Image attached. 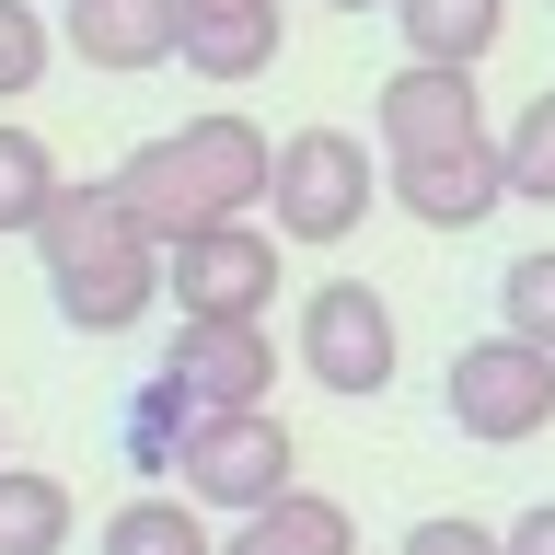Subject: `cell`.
<instances>
[{
    "mask_svg": "<svg viewBox=\"0 0 555 555\" xmlns=\"http://www.w3.org/2000/svg\"><path fill=\"white\" fill-rule=\"evenodd\" d=\"M267 173H278V139L255 128V116H232V104H208V116H185V128L139 139L104 185H116L128 220L173 255V243L220 232V220H255V208H267Z\"/></svg>",
    "mask_w": 555,
    "mask_h": 555,
    "instance_id": "obj_1",
    "label": "cell"
},
{
    "mask_svg": "<svg viewBox=\"0 0 555 555\" xmlns=\"http://www.w3.org/2000/svg\"><path fill=\"white\" fill-rule=\"evenodd\" d=\"M35 255H47V301L69 336H128L163 301V243L128 220L116 185H59V208L35 220Z\"/></svg>",
    "mask_w": 555,
    "mask_h": 555,
    "instance_id": "obj_2",
    "label": "cell"
},
{
    "mask_svg": "<svg viewBox=\"0 0 555 555\" xmlns=\"http://www.w3.org/2000/svg\"><path fill=\"white\" fill-rule=\"evenodd\" d=\"M371 197H382V163H371L347 128H289V139H278L267 220H278L289 243H347L359 220H371Z\"/></svg>",
    "mask_w": 555,
    "mask_h": 555,
    "instance_id": "obj_3",
    "label": "cell"
},
{
    "mask_svg": "<svg viewBox=\"0 0 555 555\" xmlns=\"http://www.w3.org/2000/svg\"><path fill=\"white\" fill-rule=\"evenodd\" d=\"M440 405H451V428L486 440V451L544 440V428H555V359H544V347H520V336H475L440 371Z\"/></svg>",
    "mask_w": 555,
    "mask_h": 555,
    "instance_id": "obj_4",
    "label": "cell"
},
{
    "mask_svg": "<svg viewBox=\"0 0 555 555\" xmlns=\"http://www.w3.org/2000/svg\"><path fill=\"white\" fill-rule=\"evenodd\" d=\"M289 428H278L267 405H243V416H197V440H185V463H173V486L197 498V509H232V520H267L278 498H289Z\"/></svg>",
    "mask_w": 555,
    "mask_h": 555,
    "instance_id": "obj_5",
    "label": "cell"
},
{
    "mask_svg": "<svg viewBox=\"0 0 555 555\" xmlns=\"http://www.w3.org/2000/svg\"><path fill=\"white\" fill-rule=\"evenodd\" d=\"M163 301L185 312V324H255V312L278 301V243L255 232V220H220V232L173 243L163 255Z\"/></svg>",
    "mask_w": 555,
    "mask_h": 555,
    "instance_id": "obj_6",
    "label": "cell"
},
{
    "mask_svg": "<svg viewBox=\"0 0 555 555\" xmlns=\"http://www.w3.org/2000/svg\"><path fill=\"white\" fill-rule=\"evenodd\" d=\"M301 371L324 393H347V405L393 382V301H382L371 278H324L301 301Z\"/></svg>",
    "mask_w": 555,
    "mask_h": 555,
    "instance_id": "obj_7",
    "label": "cell"
},
{
    "mask_svg": "<svg viewBox=\"0 0 555 555\" xmlns=\"http://www.w3.org/2000/svg\"><path fill=\"white\" fill-rule=\"evenodd\" d=\"M371 128H382V173H393V163H440V151H475V139H486V93H475V69L405 59L371 93Z\"/></svg>",
    "mask_w": 555,
    "mask_h": 555,
    "instance_id": "obj_8",
    "label": "cell"
},
{
    "mask_svg": "<svg viewBox=\"0 0 555 555\" xmlns=\"http://www.w3.org/2000/svg\"><path fill=\"white\" fill-rule=\"evenodd\" d=\"M163 371L197 393V416H243V405H267L278 347H267V324H173V359H163Z\"/></svg>",
    "mask_w": 555,
    "mask_h": 555,
    "instance_id": "obj_9",
    "label": "cell"
},
{
    "mask_svg": "<svg viewBox=\"0 0 555 555\" xmlns=\"http://www.w3.org/2000/svg\"><path fill=\"white\" fill-rule=\"evenodd\" d=\"M393 197H405V220H428V232H475L486 208L509 197L498 139H475V151H440V163H393Z\"/></svg>",
    "mask_w": 555,
    "mask_h": 555,
    "instance_id": "obj_10",
    "label": "cell"
},
{
    "mask_svg": "<svg viewBox=\"0 0 555 555\" xmlns=\"http://www.w3.org/2000/svg\"><path fill=\"white\" fill-rule=\"evenodd\" d=\"M59 35L93 69H163L173 59V0H69Z\"/></svg>",
    "mask_w": 555,
    "mask_h": 555,
    "instance_id": "obj_11",
    "label": "cell"
},
{
    "mask_svg": "<svg viewBox=\"0 0 555 555\" xmlns=\"http://www.w3.org/2000/svg\"><path fill=\"white\" fill-rule=\"evenodd\" d=\"M393 24H405V59L428 69H475L498 35H509V0H393Z\"/></svg>",
    "mask_w": 555,
    "mask_h": 555,
    "instance_id": "obj_12",
    "label": "cell"
},
{
    "mask_svg": "<svg viewBox=\"0 0 555 555\" xmlns=\"http://www.w3.org/2000/svg\"><path fill=\"white\" fill-rule=\"evenodd\" d=\"M116 440H128V475H173L185 440H197V393H185L173 371H151L128 393V416H116Z\"/></svg>",
    "mask_w": 555,
    "mask_h": 555,
    "instance_id": "obj_13",
    "label": "cell"
},
{
    "mask_svg": "<svg viewBox=\"0 0 555 555\" xmlns=\"http://www.w3.org/2000/svg\"><path fill=\"white\" fill-rule=\"evenodd\" d=\"M173 59L197 69L208 93H232V81L278 69V0H267V12H232V24H185V35H173Z\"/></svg>",
    "mask_w": 555,
    "mask_h": 555,
    "instance_id": "obj_14",
    "label": "cell"
},
{
    "mask_svg": "<svg viewBox=\"0 0 555 555\" xmlns=\"http://www.w3.org/2000/svg\"><path fill=\"white\" fill-rule=\"evenodd\" d=\"M69 544V486L35 463H0V555H59Z\"/></svg>",
    "mask_w": 555,
    "mask_h": 555,
    "instance_id": "obj_15",
    "label": "cell"
},
{
    "mask_svg": "<svg viewBox=\"0 0 555 555\" xmlns=\"http://www.w3.org/2000/svg\"><path fill=\"white\" fill-rule=\"evenodd\" d=\"M104 555H220V544H208L197 498H128V509L104 520Z\"/></svg>",
    "mask_w": 555,
    "mask_h": 555,
    "instance_id": "obj_16",
    "label": "cell"
},
{
    "mask_svg": "<svg viewBox=\"0 0 555 555\" xmlns=\"http://www.w3.org/2000/svg\"><path fill=\"white\" fill-rule=\"evenodd\" d=\"M59 185H69V173L47 163V139L0 116V232H24V243H35V220L59 208Z\"/></svg>",
    "mask_w": 555,
    "mask_h": 555,
    "instance_id": "obj_17",
    "label": "cell"
},
{
    "mask_svg": "<svg viewBox=\"0 0 555 555\" xmlns=\"http://www.w3.org/2000/svg\"><path fill=\"white\" fill-rule=\"evenodd\" d=\"M498 336H520V347L555 359V243H532V255L498 267Z\"/></svg>",
    "mask_w": 555,
    "mask_h": 555,
    "instance_id": "obj_18",
    "label": "cell"
},
{
    "mask_svg": "<svg viewBox=\"0 0 555 555\" xmlns=\"http://www.w3.org/2000/svg\"><path fill=\"white\" fill-rule=\"evenodd\" d=\"M498 173H509V197L555 208V93H532L509 116V139H498Z\"/></svg>",
    "mask_w": 555,
    "mask_h": 555,
    "instance_id": "obj_19",
    "label": "cell"
},
{
    "mask_svg": "<svg viewBox=\"0 0 555 555\" xmlns=\"http://www.w3.org/2000/svg\"><path fill=\"white\" fill-rule=\"evenodd\" d=\"M267 544H278V555H359V520H347L336 498H312V486H289V498L267 509Z\"/></svg>",
    "mask_w": 555,
    "mask_h": 555,
    "instance_id": "obj_20",
    "label": "cell"
},
{
    "mask_svg": "<svg viewBox=\"0 0 555 555\" xmlns=\"http://www.w3.org/2000/svg\"><path fill=\"white\" fill-rule=\"evenodd\" d=\"M47 81V24H35V0H0V93H35Z\"/></svg>",
    "mask_w": 555,
    "mask_h": 555,
    "instance_id": "obj_21",
    "label": "cell"
},
{
    "mask_svg": "<svg viewBox=\"0 0 555 555\" xmlns=\"http://www.w3.org/2000/svg\"><path fill=\"white\" fill-rule=\"evenodd\" d=\"M405 555H509V532H486V520L440 509V520H416V532H405Z\"/></svg>",
    "mask_w": 555,
    "mask_h": 555,
    "instance_id": "obj_22",
    "label": "cell"
},
{
    "mask_svg": "<svg viewBox=\"0 0 555 555\" xmlns=\"http://www.w3.org/2000/svg\"><path fill=\"white\" fill-rule=\"evenodd\" d=\"M509 555H555V498H532V509L509 520Z\"/></svg>",
    "mask_w": 555,
    "mask_h": 555,
    "instance_id": "obj_23",
    "label": "cell"
},
{
    "mask_svg": "<svg viewBox=\"0 0 555 555\" xmlns=\"http://www.w3.org/2000/svg\"><path fill=\"white\" fill-rule=\"evenodd\" d=\"M232 12H267V0H173V35L185 24H232Z\"/></svg>",
    "mask_w": 555,
    "mask_h": 555,
    "instance_id": "obj_24",
    "label": "cell"
},
{
    "mask_svg": "<svg viewBox=\"0 0 555 555\" xmlns=\"http://www.w3.org/2000/svg\"><path fill=\"white\" fill-rule=\"evenodd\" d=\"M220 555H278V544H267V520H243V532H232Z\"/></svg>",
    "mask_w": 555,
    "mask_h": 555,
    "instance_id": "obj_25",
    "label": "cell"
},
{
    "mask_svg": "<svg viewBox=\"0 0 555 555\" xmlns=\"http://www.w3.org/2000/svg\"><path fill=\"white\" fill-rule=\"evenodd\" d=\"M324 12H393V0H324Z\"/></svg>",
    "mask_w": 555,
    "mask_h": 555,
    "instance_id": "obj_26",
    "label": "cell"
},
{
    "mask_svg": "<svg viewBox=\"0 0 555 555\" xmlns=\"http://www.w3.org/2000/svg\"><path fill=\"white\" fill-rule=\"evenodd\" d=\"M0 463H12V451H0Z\"/></svg>",
    "mask_w": 555,
    "mask_h": 555,
    "instance_id": "obj_27",
    "label": "cell"
}]
</instances>
